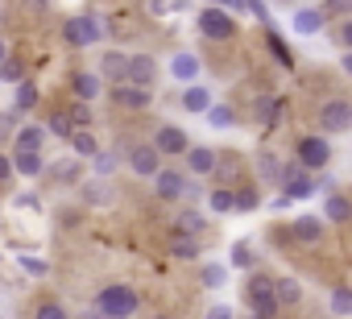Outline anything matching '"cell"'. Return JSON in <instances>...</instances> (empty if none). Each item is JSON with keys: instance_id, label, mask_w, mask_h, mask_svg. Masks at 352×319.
<instances>
[{"instance_id": "6da1fadb", "label": "cell", "mask_w": 352, "mask_h": 319, "mask_svg": "<svg viewBox=\"0 0 352 319\" xmlns=\"http://www.w3.org/2000/svg\"><path fill=\"white\" fill-rule=\"evenodd\" d=\"M137 307H141V294L133 286H104L96 294V315L100 319H129V315H137Z\"/></svg>"}, {"instance_id": "7a4b0ae2", "label": "cell", "mask_w": 352, "mask_h": 319, "mask_svg": "<svg viewBox=\"0 0 352 319\" xmlns=\"http://www.w3.org/2000/svg\"><path fill=\"white\" fill-rule=\"evenodd\" d=\"M245 307H249L253 319H274V315H278V302H274V278L253 274L249 286H245Z\"/></svg>"}, {"instance_id": "3957f363", "label": "cell", "mask_w": 352, "mask_h": 319, "mask_svg": "<svg viewBox=\"0 0 352 319\" xmlns=\"http://www.w3.org/2000/svg\"><path fill=\"white\" fill-rule=\"evenodd\" d=\"M294 153H298V170H323L327 162H331V145L315 133V137H302L298 145H294Z\"/></svg>"}, {"instance_id": "277c9868", "label": "cell", "mask_w": 352, "mask_h": 319, "mask_svg": "<svg viewBox=\"0 0 352 319\" xmlns=\"http://www.w3.org/2000/svg\"><path fill=\"white\" fill-rule=\"evenodd\" d=\"M199 34H204V38H212V42H228V38L236 34V21H232L220 5H212V9H204V13H199Z\"/></svg>"}, {"instance_id": "5b68a950", "label": "cell", "mask_w": 352, "mask_h": 319, "mask_svg": "<svg viewBox=\"0 0 352 319\" xmlns=\"http://www.w3.org/2000/svg\"><path fill=\"white\" fill-rule=\"evenodd\" d=\"M319 129L331 133V137H336V133H348V129H352V104L340 100V96L327 100V104L319 108Z\"/></svg>"}, {"instance_id": "8992f818", "label": "cell", "mask_w": 352, "mask_h": 319, "mask_svg": "<svg viewBox=\"0 0 352 319\" xmlns=\"http://www.w3.org/2000/svg\"><path fill=\"white\" fill-rule=\"evenodd\" d=\"M278 183H282V191H286V195H282L286 204H290V199H307V195H315V179H311L307 170H298L294 162L278 170Z\"/></svg>"}, {"instance_id": "52a82bcc", "label": "cell", "mask_w": 352, "mask_h": 319, "mask_svg": "<svg viewBox=\"0 0 352 319\" xmlns=\"http://www.w3.org/2000/svg\"><path fill=\"white\" fill-rule=\"evenodd\" d=\"M153 195L166 199V204L187 199V195H191V183H187V175H179V170H157V175H153Z\"/></svg>"}, {"instance_id": "ba28073f", "label": "cell", "mask_w": 352, "mask_h": 319, "mask_svg": "<svg viewBox=\"0 0 352 319\" xmlns=\"http://www.w3.org/2000/svg\"><path fill=\"white\" fill-rule=\"evenodd\" d=\"M129 170L141 175V179H153V175L162 170V157H157V149H153L149 141H137V145L129 149Z\"/></svg>"}, {"instance_id": "9c48e42d", "label": "cell", "mask_w": 352, "mask_h": 319, "mask_svg": "<svg viewBox=\"0 0 352 319\" xmlns=\"http://www.w3.org/2000/svg\"><path fill=\"white\" fill-rule=\"evenodd\" d=\"M100 34H104V30H100V21H96L91 13H87V17H75V21L63 25V38H67L71 46H96Z\"/></svg>"}, {"instance_id": "30bf717a", "label": "cell", "mask_w": 352, "mask_h": 319, "mask_svg": "<svg viewBox=\"0 0 352 319\" xmlns=\"http://www.w3.org/2000/svg\"><path fill=\"white\" fill-rule=\"evenodd\" d=\"M153 79H157V63H153L149 54H137V58H129V63H124V83H129V87L149 91V87H153Z\"/></svg>"}, {"instance_id": "8fae6325", "label": "cell", "mask_w": 352, "mask_h": 319, "mask_svg": "<svg viewBox=\"0 0 352 319\" xmlns=\"http://www.w3.org/2000/svg\"><path fill=\"white\" fill-rule=\"evenodd\" d=\"M153 149H157V157L162 153H187V133L179 124H162L153 133Z\"/></svg>"}, {"instance_id": "7c38bea8", "label": "cell", "mask_w": 352, "mask_h": 319, "mask_svg": "<svg viewBox=\"0 0 352 319\" xmlns=\"http://www.w3.org/2000/svg\"><path fill=\"white\" fill-rule=\"evenodd\" d=\"M290 236L302 241V245H319V241H323V220H319V216H298V220L290 224Z\"/></svg>"}, {"instance_id": "4fadbf2b", "label": "cell", "mask_w": 352, "mask_h": 319, "mask_svg": "<svg viewBox=\"0 0 352 319\" xmlns=\"http://www.w3.org/2000/svg\"><path fill=\"white\" fill-rule=\"evenodd\" d=\"M187 170H191V175H212V170H216V149L191 145V149H187Z\"/></svg>"}, {"instance_id": "5bb4252c", "label": "cell", "mask_w": 352, "mask_h": 319, "mask_svg": "<svg viewBox=\"0 0 352 319\" xmlns=\"http://www.w3.org/2000/svg\"><path fill=\"white\" fill-rule=\"evenodd\" d=\"M112 100H116L120 108H133V112H137V108H149V100H153V96H149V91H141V87L116 83V87H112Z\"/></svg>"}, {"instance_id": "9a60e30c", "label": "cell", "mask_w": 352, "mask_h": 319, "mask_svg": "<svg viewBox=\"0 0 352 319\" xmlns=\"http://www.w3.org/2000/svg\"><path fill=\"white\" fill-rule=\"evenodd\" d=\"M71 91L79 96V104H91V100L100 96V75H91V71H79V75L71 79Z\"/></svg>"}, {"instance_id": "2e32d148", "label": "cell", "mask_w": 352, "mask_h": 319, "mask_svg": "<svg viewBox=\"0 0 352 319\" xmlns=\"http://www.w3.org/2000/svg\"><path fill=\"white\" fill-rule=\"evenodd\" d=\"M323 21H327V17H323L319 9H298V13H294V30H298L302 38L319 34V30H323Z\"/></svg>"}, {"instance_id": "e0dca14e", "label": "cell", "mask_w": 352, "mask_h": 319, "mask_svg": "<svg viewBox=\"0 0 352 319\" xmlns=\"http://www.w3.org/2000/svg\"><path fill=\"white\" fill-rule=\"evenodd\" d=\"M302 298V286L294 282V278H274V302L278 307H290V302H298Z\"/></svg>"}, {"instance_id": "ac0fdd59", "label": "cell", "mask_w": 352, "mask_h": 319, "mask_svg": "<svg viewBox=\"0 0 352 319\" xmlns=\"http://www.w3.org/2000/svg\"><path fill=\"white\" fill-rule=\"evenodd\" d=\"M170 75H174V79H183V83H191V79L199 75V58H195V54H174Z\"/></svg>"}, {"instance_id": "d6986e66", "label": "cell", "mask_w": 352, "mask_h": 319, "mask_svg": "<svg viewBox=\"0 0 352 319\" xmlns=\"http://www.w3.org/2000/svg\"><path fill=\"white\" fill-rule=\"evenodd\" d=\"M42 141H46V133L38 124H25L17 133V153H42Z\"/></svg>"}, {"instance_id": "ffe728a7", "label": "cell", "mask_w": 352, "mask_h": 319, "mask_svg": "<svg viewBox=\"0 0 352 319\" xmlns=\"http://www.w3.org/2000/svg\"><path fill=\"white\" fill-rule=\"evenodd\" d=\"M183 108H187V112H208V108H212V91L191 83V87L183 91Z\"/></svg>"}, {"instance_id": "44dd1931", "label": "cell", "mask_w": 352, "mask_h": 319, "mask_svg": "<svg viewBox=\"0 0 352 319\" xmlns=\"http://www.w3.org/2000/svg\"><path fill=\"white\" fill-rule=\"evenodd\" d=\"M199 228H204V216L199 212H179V220H174V232H179L183 241H195Z\"/></svg>"}, {"instance_id": "7402d4cb", "label": "cell", "mask_w": 352, "mask_h": 319, "mask_svg": "<svg viewBox=\"0 0 352 319\" xmlns=\"http://www.w3.org/2000/svg\"><path fill=\"white\" fill-rule=\"evenodd\" d=\"M323 216H327L331 224H348L352 208H348V199H344V195H327V204H323Z\"/></svg>"}, {"instance_id": "603a6c76", "label": "cell", "mask_w": 352, "mask_h": 319, "mask_svg": "<svg viewBox=\"0 0 352 319\" xmlns=\"http://www.w3.org/2000/svg\"><path fill=\"white\" fill-rule=\"evenodd\" d=\"M67 124H71V133H87L91 129V108L87 104H71L67 108Z\"/></svg>"}, {"instance_id": "cb8c5ba5", "label": "cell", "mask_w": 352, "mask_h": 319, "mask_svg": "<svg viewBox=\"0 0 352 319\" xmlns=\"http://www.w3.org/2000/svg\"><path fill=\"white\" fill-rule=\"evenodd\" d=\"M257 208H261L257 187H241V191H232V212H257Z\"/></svg>"}, {"instance_id": "d4e9b609", "label": "cell", "mask_w": 352, "mask_h": 319, "mask_svg": "<svg viewBox=\"0 0 352 319\" xmlns=\"http://www.w3.org/2000/svg\"><path fill=\"white\" fill-rule=\"evenodd\" d=\"M170 257H174V261H199V241H183V236H174Z\"/></svg>"}, {"instance_id": "484cf974", "label": "cell", "mask_w": 352, "mask_h": 319, "mask_svg": "<svg viewBox=\"0 0 352 319\" xmlns=\"http://www.w3.org/2000/svg\"><path fill=\"white\" fill-rule=\"evenodd\" d=\"M9 166L34 179V175H42V153H17V157H13V162H9Z\"/></svg>"}, {"instance_id": "4316f807", "label": "cell", "mask_w": 352, "mask_h": 319, "mask_svg": "<svg viewBox=\"0 0 352 319\" xmlns=\"http://www.w3.org/2000/svg\"><path fill=\"white\" fill-rule=\"evenodd\" d=\"M67 141H71V149H75L79 157H96V153H100V145H96V137H91V133H71Z\"/></svg>"}, {"instance_id": "83f0119b", "label": "cell", "mask_w": 352, "mask_h": 319, "mask_svg": "<svg viewBox=\"0 0 352 319\" xmlns=\"http://www.w3.org/2000/svg\"><path fill=\"white\" fill-rule=\"evenodd\" d=\"M124 63H129V58H124V54H116V50H112V54H104V75H108L112 83H124Z\"/></svg>"}, {"instance_id": "f1b7e54d", "label": "cell", "mask_w": 352, "mask_h": 319, "mask_svg": "<svg viewBox=\"0 0 352 319\" xmlns=\"http://www.w3.org/2000/svg\"><path fill=\"white\" fill-rule=\"evenodd\" d=\"M208 208H212L216 216H224V212H232V187H216V191L208 195Z\"/></svg>"}, {"instance_id": "f546056e", "label": "cell", "mask_w": 352, "mask_h": 319, "mask_svg": "<svg viewBox=\"0 0 352 319\" xmlns=\"http://www.w3.org/2000/svg\"><path fill=\"white\" fill-rule=\"evenodd\" d=\"M83 195H87V204H96V208L112 204V187H108V183H87V187H83Z\"/></svg>"}, {"instance_id": "4dcf8cb0", "label": "cell", "mask_w": 352, "mask_h": 319, "mask_svg": "<svg viewBox=\"0 0 352 319\" xmlns=\"http://www.w3.org/2000/svg\"><path fill=\"white\" fill-rule=\"evenodd\" d=\"M0 79H5V83H25V63L5 58V63H0Z\"/></svg>"}, {"instance_id": "1f68e13d", "label": "cell", "mask_w": 352, "mask_h": 319, "mask_svg": "<svg viewBox=\"0 0 352 319\" xmlns=\"http://www.w3.org/2000/svg\"><path fill=\"white\" fill-rule=\"evenodd\" d=\"M38 96H42V91H38L34 83H17V112H30V108L38 104Z\"/></svg>"}, {"instance_id": "d6a6232c", "label": "cell", "mask_w": 352, "mask_h": 319, "mask_svg": "<svg viewBox=\"0 0 352 319\" xmlns=\"http://www.w3.org/2000/svg\"><path fill=\"white\" fill-rule=\"evenodd\" d=\"M208 120H212L216 129H228V124H236V112H232L228 104H220V108H208Z\"/></svg>"}, {"instance_id": "836d02e7", "label": "cell", "mask_w": 352, "mask_h": 319, "mask_svg": "<svg viewBox=\"0 0 352 319\" xmlns=\"http://www.w3.org/2000/svg\"><path fill=\"white\" fill-rule=\"evenodd\" d=\"M331 311H336V315H348V311H352V290H348V286H336V290H331Z\"/></svg>"}, {"instance_id": "e575fe53", "label": "cell", "mask_w": 352, "mask_h": 319, "mask_svg": "<svg viewBox=\"0 0 352 319\" xmlns=\"http://www.w3.org/2000/svg\"><path fill=\"white\" fill-rule=\"evenodd\" d=\"M42 133H54V137H71V124H67V112H54L50 120H46V129Z\"/></svg>"}, {"instance_id": "d590c367", "label": "cell", "mask_w": 352, "mask_h": 319, "mask_svg": "<svg viewBox=\"0 0 352 319\" xmlns=\"http://www.w3.org/2000/svg\"><path fill=\"white\" fill-rule=\"evenodd\" d=\"M232 265H241V270L253 265V249H249V241H236V245H232Z\"/></svg>"}, {"instance_id": "8d00e7d4", "label": "cell", "mask_w": 352, "mask_h": 319, "mask_svg": "<svg viewBox=\"0 0 352 319\" xmlns=\"http://www.w3.org/2000/svg\"><path fill=\"white\" fill-rule=\"evenodd\" d=\"M91 162H96V175H112V170H116V153H108V149H100V153L91 157Z\"/></svg>"}, {"instance_id": "74e56055", "label": "cell", "mask_w": 352, "mask_h": 319, "mask_svg": "<svg viewBox=\"0 0 352 319\" xmlns=\"http://www.w3.org/2000/svg\"><path fill=\"white\" fill-rule=\"evenodd\" d=\"M34 319H71V315H67V307H58V302H42V307L34 311Z\"/></svg>"}, {"instance_id": "f35d334b", "label": "cell", "mask_w": 352, "mask_h": 319, "mask_svg": "<svg viewBox=\"0 0 352 319\" xmlns=\"http://www.w3.org/2000/svg\"><path fill=\"white\" fill-rule=\"evenodd\" d=\"M224 278H228V274H224V265H208V270H204V286H212V290H216V286H224Z\"/></svg>"}, {"instance_id": "ab89813d", "label": "cell", "mask_w": 352, "mask_h": 319, "mask_svg": "<svg viewBox=\"0 0 352 319\" xmlns=\"http://www.w3.org/2000/svg\"><path fill=\"white\" fill-rule=\"evenodd\" d=\"M257 166H261V175H265V179H278V157L261 153V162H257Z\"/></svg>"}, {"instance_id": "60d3db41", "label": "cell", "mask_w": 352, "mask_h": 319, "mask_svg": "<svg viewBox=\"0 0 352 319\" xmlns=\"http://www.w3.org/2000/svg\"><path fill=\"white\" fill-rule=\"evenodd\" d=\"M270 46H274V54H278V58H282V63H286V67H290V63H294V58H290V50H286V46H282V42H278V34H270Z\"/></svg>"}, {"instance_id": "b9f144b4", "label": "cell", "mask_w": 352, "mask_h": 319, "mask_svg": "<svg viewBox=\"0 0 352 319\" xmlns=\"http://www.w3.org/2000/svg\"><path fill=\"white\" fill-rule=\"evenodd\" d=\"M21 265H25V270H30L34 278H42V274H46V265H42L38 257H21Z\"/></svg>"}, {"instance_id": "7bdbcfd3", "label": "cell", "mask_w": 352, "mask_h": 319, "mask_svg": "<svg viewBox=\"0 0 352 319\" xmlns=\"http://www.w3.org/2000/svg\"><path fill=\"white\" fill-rule=\"evenodd\" d=\"M208 319H232V311H228V307H224V302H216V307H212V311H208Z\"/></svg>"}, {"instance_id": "ee69618b", "label": "cell", "mask_w": 352, "mask_h": 319, "mask_svg": "<svg viewBox=\"0 0 352 319\" xmlns=\"http://www.w3.org/2000/svg\"><path fill=\"white\" fill-rule=\"evenodd\" d=\"M9 179H13V166H9V157L0 153V183H9Z\"/></svg>"}, {"instance_id": "f6af8a7d", "label": "cell", "mask_w": 352, "mask_h": 319, "mask_svg": "<svg viewBox=\"0 0 352 319\" xmlns=\"http://www.w3.org/2000/svg\"><path fill=\"white\" fill-rule=\"evenodd\" d=\"M5 58H9V50H5V42H0V63H5Z\"/></svg>"}, {"instance_id": "bcb514c9", "label": "cell", "mask_w": 352, "mask_h": 319, "mask_svg": "<svg viewBox=\"0 0 352 319\" xmlns=\"http://www.w3.org/2000/svg\"><path fill=\"white\" fill-rule=\"evenodd\" d=\"M157 319H166V315H157Z\"/></svg>"}]
</instances>
